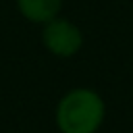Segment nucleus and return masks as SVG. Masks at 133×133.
<instances>
[{"instance_id":"obj_2","label":"nucleus","mask_w":133,"mask_h":133,"mask_svg":"<svg viewBox=\"0 0 133 133\" xmlns=\"http://www.w3.org/2000/svg\"><path fill=\"white\" fill-rule=\"evenodd\" d=\"M42 39H44V46L54 56H60V58H69L77 54L83 46V35L79 27L66 19H56V17L46 23Z\"/></svg>"},{"instance_id":"obj_1","label":"nucleus","mask_w":133,"mask_h":133,"mask_svg":"<svg viewBox=\"0 0 133 133\" xmlns=\"http://www.w3.org/2000/svg\"><path fill=\"white\" fill-rule=\"evenodd\" d=\"M106 106L98 91L77 87L66 91L56 108V125L62 133H96L104 123Z\"/></svg>"},{"instance_id":"obj_3","label":"nucleus","mask_w":133,"mask_h":133,"mask_svg":"<svg viewBox=\"0 0 133 133\" xmlns=\"http://www.w3.org/2000/svg\"><path fill=\"white\" fill-rule=\"evenodd\" d=\"M17 4L25 19L33 23H48L58 15L62 0H17Z\"/></svg>"}]
</instances>
